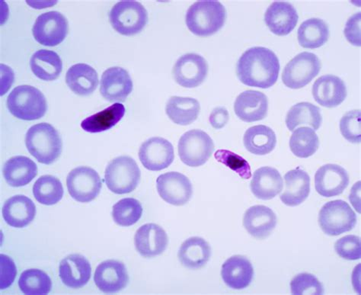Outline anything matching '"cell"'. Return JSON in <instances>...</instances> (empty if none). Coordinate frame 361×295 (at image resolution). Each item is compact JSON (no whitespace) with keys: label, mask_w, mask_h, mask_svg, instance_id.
<instances>
[{"label":"cell","mask_w":361,"mask_h":295,"mask_svg":"<svg viewBox=\"0 0 361 295\" xmlns=\"http://www.w3.org/2000/svg\"><path fill=\"white\" fill-rule=\"evenodd\" d=\"M244 146L251 154L258 156L269 155L277 145L274 131L265 126L250 128L245 133Z\"/></svg>","instance_id":"4dcf8cb0"},{"label":"cell","mask_w":361,"mask_h":295,"mask_svg":"<svg viewBox=\"0 0 361 295\" xmlns=\"http://www.w3.org/2000/svg\"><path fill=\"white\" fill-rule=\"evenodd\" d=\"M357 222L353 209L342 200H335L323 205L319 215L321 229L331 236L353 230Z\"/></svg>","instance_id":"52a82bcc"},{"label":"cell","mask_w":361,"mask_h":295,"mask_svg":"<svg viewBox=\"0 0 361 295\" xmlns=\"http://www.w3.org/2000/svg\"><path fill=\"white\" fill-rule=\"evenodd\" d=\"M66 186L75 201L88 203L98 197L102 184L96 170L88 167H79L71 170L68 174Z\"/></svg>","instance_id":"30bf717a"},{"label":"cell","mask_w":361,"mask_h":295,"mask_svg":"<svg viewBox=\"0 0 361 295\" xmlns=\"http://www.w3.org/2000/svg\"><path fill=\"white\" fill-rule=\"evenodd\" d=\"M224 282L232 289L242 290L250 287L254 277V269L246 257L236 255L228 259L222 265Z\"/></svg>","instance_id":"603a6c76"},{"label":"cell","mask_w":361,"mask_h":295,"mask_svg":"<svg viewBox=\"0 0 361 295\" xmlns=\"http://www.w3.org/2000/svg\"><path fill=\"white\" fill-rule=\"evenodd\" d=\"M284 180L285 189L281 195L282 203L295 207L305 202L310 193V177L306 171L300 168L290 170L284 176Z\"/></svg>","instance_id":"d4e9b609"},{"label":"cell","mask_w":361,"mask_h":295,"mask_svg":"<svg viewBox=\"0 0 361 295\" xmlns=\"http://www.w3.org/2000/svg\"><path fill=\"white\" fill-rule=\"evenodd\" d=\"M59 272L61 279L66 287L78 289L89 282L92 268L90 262L84 256L73 254L61 261Z\"/></svg>","instance_id":"cb8c5ba5"},{"label":"cell","mask_w":361,"mask_h":295,"mask_svg":"<svg viewBox=\"0 0 361 295\" xmlns=\"http://www.w3.org/2000/svg\"><path fill=\"white\" fill-rule=\"evenodd\" d=\"M133 88L134 85L130 74L119 66L109 68L102 76L100 92L103 98L110 102H126Z\"/></svg>","instance_id":"9a60e30c"},{"label":"cell","mask_w":361,"mask_h":295,"mask_svg":"<svg viewBox=\"0 0 361 295\" xmlns=\"http://www.w3.org/2000/svg\"><path fill=\"white\" fill-rule=\"evenodd\" d=\"M139 158L146 169L150 171L163 170L173 163L174 148L163 138H152L142 143L139 150Z\"/></svg>","instance_id":"5bb4252c"},{"label":"cell","mask_w":361,"mask_h":295,"mask_svg":"<svg viewBox=\"0 0 361 295\" xmlns=\"http://www.w3.org/2000/svg\"><path fill=\"white\" fill-rule=\"evenodd\" d=\"M280 71L279 58L264 47H254L247 50L236 66L237 77L250 88L269 89L276 83Z\"/></svg>","instance_id":"6da1fadb"},{"label":"cell","mask_w":361,"mask_h":295,"mask_svg":"<svg viewBox=\"0 0 361 295\" xmlns=\"http://www.w3.org/2000/svg\"><path fill=\"white\" fill-rule=\"evenodd\" d=\"M25 145L30 155L45 165L54 163L63 150L59 132L47 123L37 124L27 131Z\"/></svg>","instance_id":"7a4b0ae2"},{"label":"cell","mask_w":361,"mask_h":295,"mask_svg":"<svg viewBox=\"0 0 361 295\" xmlns=\"http://www.w3.org/2000/svg\"><path fill=\"white\" fill-rule=\"evenodd\" d=\"M277 222V216L272 209L264 205L250 207L243 217L245 229L259 240L269 237L276 227Z\"/></svg>","instance_id":"7402d4cb"},{"label":"cell","mask_w":361,"mask_h":295,"mask_svg":"<svg viewBox=\"0 0 361 295\" xmlns=\"http://www.w3.org/2000/svg\"><path fill=\"white\" fill-rule=\"evenodd\" d=\"M126 109L121 103H116L109 108L83 120L81 127L85 131L99 133L106 131L114 126L125 116Z\"/></svg>","instance_id":"e575fe53"},{"label":"cell","mask_w":361,"mask_h":295,"mask_svg":"<svg viewBox=\"0 0 361 295\" xmlns=\"http://www.w3.org/2000/svg\"><path fill=\"white\" fill-rule=\"evenodd\" d=\"M360 13H356L349 18L345 28V35L347 40L351 44L357 47H360Z\"/></svg>","instance_id":"bcb514c9"},{"label":"cell","mask_w":361,"mask_h":295,"mask_svg":"<svg viewBox=\"0 0 361 295\" xmlns=\"http://www.w3.org/2000/svg\"><path fill=\"white\" fill-rule=\"evenodd\" d=\"M141 177L140 169L136 161L127 156L112 159L104 174V182L114 193H130L137 188Z\"/></svg>","instance_id":"5b68a950"},{"label":"cell","mask_w":361,"mask_h":295,"mask_svg":"<svg viewBox=\"0 0 361 295\" xmlns=\"http://www.w3.org/2000/svg\"><path fill=\"white\" fill-rule=\"evenodd\" d=\"M312 96L320 106L336 108L347 97V88L343 80L334 75H324L312 85Z\"/></svg>","instance_id":"d6986e66"},{"label":"cell","mask_w":361,"mask_h":295,"mask_svg":"<svg viewBox=\"0 0 361 295\" xmlns=\"http://www.w3.org/2000/svg\"><path fill=\"white\" fill-rule=\"evenodd\" d=\"M226 20L224 5L214 0L197 1L188 8L185 23L190 31L197 36H211L219 32Z\"/></svg>","instance_id":"3957f363"},{"label":"cell","mask_w":361,"mask_h":295,"mask_svg":"<svg viewBox=\"0 0 361 295\" xmlns=\"http://www.w3.org/2000/svg\"><path fill=\"white\" fill-rule=\"evenodd\" d=\"M209 120L214 128L222 129L230 120L229 112L224 107L216 108L212 112Z\"/></svg>","instance_id":"7dc6e473"},{"label":"cell","mask_w":361,"mask_h":295,"mask_svg":"<svg viewBox=\"0 0 361 295\" xmlns=\"http://www.w3.org/2000/svg\"><path fill=\"white\" fill-rule=\"evenodd\" d=\"M322 122L320 109L306 102L291 107L286 118V125L290 131L301 126H308L317 131L321 127Z\"/></svg>","instance_id":"d590c367"},{"label":"cell","mask_w":361,"mask_h":295,"mask_svg":"<svg viewBox=\"0 0 361 295\" xmlns=\"http://www.w3.org/2000/svg\"><path fill=\"white\" fill-rule=\"evenodd\" d=\"M168 243L166 232L156 224L142 225L135 236L136 250L145 258H154L164 253Z\"/></svg>","instance_id":"2e32d148"},{"label":"cell","mask_w":361,"mask_h":295,"mask_svg":"<svg viewBox=\"0 0 361 295\" xmlns=\"http://www.w3.org/2000/svg\"><path fill=\"white\" fill-rule=\"evenodd\" d=\"M142 207L138 200L132 198L120 200L112 208L114 222L121 227L135 224L141 218Z\"/></svg>","instance_id":"ab89813d"},{"label":"cell","mask_w":361,"mask_h":295,"mask_svg":"<svg viewBox=\"0 0 361 295\" xmlns=\"http://www.w3.org/2000/svg\"><path fill=\"white\" fill-rule=\"evenodd\" d=\"M37 175V167L30 158L24 156L12 157L6 162L4 176L6 182L13 187L30 183Z\"/></svg>","instance_id":"f546056e"},{"label":"cell","mask_w":361,"mask_h":295,"mask_svg":"<svg viewBox=\"0 0 361 295\" xmlns=\"http://www.w3.org/2000/svg\"><path fill=\"white\" fill-rule=\"evenodd\" d=\"M336 253L347 260H357L361 256V241L359 236L348 235L341 238L335 244Z\"/></svg>","instance_id":"ee69618b"},{"label":"cell","mask_w":361,"mask_h":295,"mask_svg":"<svg viewBox=\"0 0 361 295\" xmlns=\"http://www.w3.org/2000/svg\"><path fill=\"white\" fill-rule=\"evenodd\" d=\"M299 16L293 5L287 2H274L264 14V22L270 31L279 36L289 35L298 23Z\"/></svg>","instance_id":"44dd1931"},{"label":"cell","mask_w":361,"mask_h":295,"mask_svg":"<svg viewBox=\"0 0 361 295\" xmlns=\"http://www.w3.org/2000/svg\"><path fill=\"white\" fill-rule=\"evenodd\" d=\"M212 248L210 245L202 237L188 238L178 253L180 264L185 268L192 270L202 269L210 260Z\"/></svg>","instance_id":"83f0119b"},{"label":"cell","mask_w":361,"mask_h":295,"mask_svg":"<svg viewBox=\"0 0 361 295\" xmlns=\"http://www.w3.org/2000/svg\"><path fill=\"white\" fill-rule=\"evenodd\" d=\"M109 20L117 32L131 36L144 30L148 22V13L137 1H121L111 8Z\"/></svg>","instance_id":"ba28073f"},{"label":"cell","mask_w":361,"mask_h":295,"mask_svg":"<svg viewBox=\"0 0 361 295\" xmlns=\"http://www.w3.org/2000/svg\"><path fill=\"white\" fill-rule=\"evenodd\" d=\"M94 281L102 292L116 293L127 287L129 275L125 264L111 260L99 265L94 272Z\"/></svg>","instance_id":"ac0fdd59"},{"label":"cell","mask_w":361,"mask_h":295,"mask_svg":"<svg viewBox=\"0 0 361 295\" xmlns=\"http://www.w3.org/2000/svg\"><path fill=\"white\" fill-rule=\"evenodd\" d=\"M157 188L159 196L166 203L175 206L186 205L193 195L191 181L178 172L159 176L157 180Z\"/></svg>","instance_id":"7c38bea8"},{"label":"cell","mask_w":361,"mask_h":295,"mask_svg":"<svg viewBox=\"0 0 361 295\" xmlns=\"http://www.w3.org/2000/svg\"><path fill=\"white\" fill-rule=\"evenodd\" d=\"M7 108L17 119L34 121L44 116L47 110L43 93L32 85H18L7 98Z\"/></svg>","instance_id":"277c9868"},{"label":"cell","mask_w":361,"mask_h":295,"mask_svg":"<svg viewBox=\"0 0 361 295\" xmlns=\"http://www.w3.org/2000/svg\"><path fill=\"white\" fill-rule=\"evenodd\" d=\"M268 110V97L259 91H245L239 95L234 103L235 115L245 122L263 120L267 116Z\"/></svg>","instance_id":"ffe728a7"},{"label":"cell","mask_w":361,"mask_h":295,"mask_svg":"<svg viewBox=\"0 0 361 295\" xmlns=\"http://www.w3.org/2000/svg\"><path fill=\"white\" fill-rule=\"evenodd\" d=\"M214 151L213 140L202 130L187 131L178 142L179 157L183 164L190 167H199L205 164Z\"/></svg>","instance_id":"8992f818"},{"label":"cell","mask_w":361,"mask_h":295,"mask_svg":"<svg viewBox=\"0 0 361 295\" xmlns=\"http://www.w3.org/2000/svg\"><path fill=\"white\" fill-rule=\"evenodd\" d=\"M360 110L348 112L340 121V131L342 136L353 144L361 141Z\"/></svg>","instance_id":"7bdbcfd3"},{"label":"cell","mask_w":361,"mask_h":295,"mask_svg":"<svg viewBox=\"0 0 361 295\" xmlns=\"http://www.w3.org/2000/svg\"><path fill=\"white\" fill-rule=\"evenodd\" d=\"M321 66V61L315 54L300 53L285 66L282 81L288 88L301 89L317 77Z\"/></svg>","instance_id":"9c48e42d"},{"label":"cell","mask_w":361,"mask_h":295,"mask_svg":"<svg viewBox=\"0 0 361 295\" xmlns=\"http://www.w3.org/2000/svg\"><path fill=\"white\" fill-rule=\"evenodd\" d=\"M30 66L36 77L44 81L58 79L63 71L60 56L49 50L36 52L32 56Z\"/></svg>","instance_id":"d6a6232c"},{"label":"cell","mask_w":361,"mask_h":295,"mask_svg":"<svg viewBox=\"0 0 361 295\" xmlns=\"http://www.w3.org/2000/svg\"><path fill=\"white\" fill-rule=\"evenodd\" d=\"M33 195L39 203L53 205L62 199L63 187L59 179L50 175L43 176L36 181Z\"/></svg>","instance_id":"74e56055"},{"label":"cell","mask_w":361,"mask_h":295,"mask_svg":"<svg viewBox=\"0 0 361 295\" xmlns=\"http://www.w3.org/2000/svg\"><path fill=\"white\" fill-rule=\"evenodd\" d=\"M1 262V280H0V289H6L13 284L17 274L14 262L8 256L0 255Z\"/></svg>","instance_id":"f6af8a7d"},{"label":"cell","mask_w":361,"mask_h":295,"mask_svg":"<svg viewBox=\"0 0 361 295\" xmlns=\"http://www.w3.org/2000/svg\"><path fill=\"white\" fill-rule=\"evenodd\" d=\"M199 102L191 97H171L166 103L168 117L176 125L186 126L195 121L200 114Z\"/></svg>","instance_id":"1f68e13d"},{"label":"cell","mask_w":361,"mask_h":295,"mask_svg":"<svg viewBox=\"0 0 361 295\" xmlns=\"http://www.w3.org/2000/svg\"><path fill=\"white\" fill-rule=\"evenodd\" d=\"M292 294H324V288L315 275L310 273H301L295 276L290 282Z\"/></svg>","instance_id":"b9f144b4"},{"label":"cell","mask_w":361,"mask_h":295,"mask_svg":"<svg viewBox=\"0 0 361 295\" xmlns=\"http://www.w3.org/2000/svg\"><path fill=\"white\" fill-rule=\"evenodd\" d=\"M330 36L327 23L313 18L303 22L298 30V42L304 49H315L324 45Z\"/></svg>","instance_id":"836d02e7"},{"label":"cell","mask_w":361,"mask_h":295,"mask_svg":"<svg viewBox=\"0 0 361 295\" xmlns=\"http://www.w3.org/2000/svg\"><path fill=\"white\" fill-rule=\"evenodd\" d=\"M68 32V20L56 11L45 13L37 17L32 28L35 40L47 47H54L62 43Z\"/></svg>","instance_id":"8fae6325"},{"label":"cell","mask_w":361,"mask_h":295,"mask_svg":"<svg viewBox=\"0 0 361 295\" xmlns=\"http://www.w3.org/2000/svg\"><path fill=\"white\" fill-rule=\"evenodd\" d=\"M319 148V139L314 130L302 127L293 131L290 140L292 153L300 158H308Z\"/></svg>","instance_id":"8d00e7d4"},{"label":"cell","mask_w":361,"mask_h":295,"mask_svg":"<svg viewBox=\"0 0 361 295\" xmlns=\"http://www.w3.org/2000/svg\"><path fill=\"white\" fill-rule=\"evenodd\" d=\"M208 71V64L203 56L191 53L180 56L173 73L175 80L180 87L192 89L204 83Z\"/></svg>","instance_id":"4fadbf2b"},{"label":"cell","mask_w":361,"mask_h":295,"mask_svg":"<svg viewBox=\"0 0 361 295\" xmlns=\"http://www.w3.org/2000/svg\"><path fill=\"white\" fill-rule=\"evenodd\" d=\"M18 287L25 294L44 295L51 291L52 282L44 272L40 270H27L21 274Z\"/></svg>","instance_id":"f35d334b"},{"label":"cell","mask_w":361,"mask_h":295,"mask_svg":"<svg viewBox=\"0 0 361 295\" xmlns=\"http://www.w3.org/2000/svg\"><path fill=\"white\" fill-rule=\"evenodd\" d=\"M283 180L276 169L264 167L255 170L251 181L252 194L261 200H271L280 194L283 190Z\"/></svg>","instance_id":"484cf974"},{"label":"cell","mask_w":361,"mask_h":295,"mask_svg":"<svg viewBox=\"0 0 361 295\" xmlns=\"http://www.w3.org/2000/svg\"><path fill=\"white\" fill-rule=\"evenodd\" d=\"M214 157L218 162L234 171L243 179H249L251 178V167L248 162L238 155H235L233 152L227 150H219L216 152Z\"/></svg>","instance_id":"60d3db41"},{"label":"cell","mask_w":361,"mask_h":295,"mask_svg":"<svg viewBox=\"0 0 361 295\" xmlns=\"http://www.w3.org/2000/svg\"><path fill=\"white\" fill-rule=\"evenodd\" d=\"M36 207L30 198L18 195L8 198L3 207V216L9 226L23 228L33 222Z\"/></svg>","instance_id":"4316f807"},{"label":"cell","mask_w":361,"mask_h":295,"mask_svg":"<svg viewBox=\"0 0 361 295\" xmlns=\"http://www.w3.org/2000/svg\"><path fill=\"white\" fill-rule=\"evenodd\" d=\"M349 181L345 169L336 164H326L321 167L316 173V190L322 197L338 196L344 193Z\"/></svg>","instance_id":"e0dca14e"},{"label":"cell","mask_w":361,"mask_h":295,"mask_svg":"<svg viewBox=\"0 0 361 295\" xmlns=\"http://www.w3.org/2000/svg\"><path fill=\"white\" fill-rule=\"evenodd\" d=\"M66 83L75 94L87 97L98 88L99 75L91 66L78 64L72 66L66 73Z\"/></svg>","instance_id":"f1b7e54d"}]
</instances>
